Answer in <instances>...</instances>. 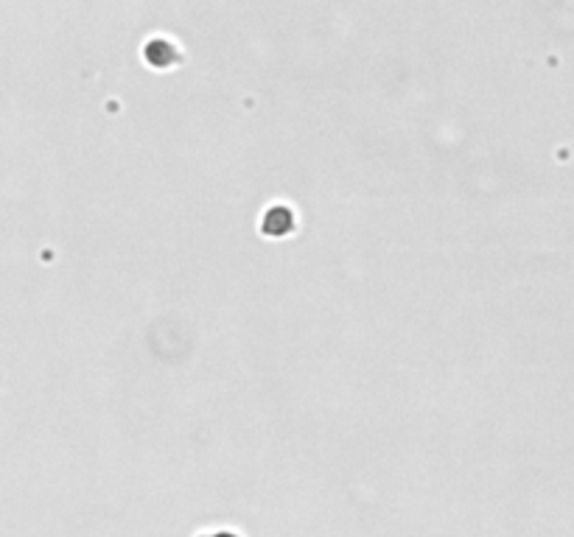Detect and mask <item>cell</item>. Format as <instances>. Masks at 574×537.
Here are the masks:
<instances>
[{
  "label": "cell",
  "mask_w": 574,
  "mask_h": 537,
  "mask_svg": "<svg viewBox=\"0 0 574 537\" xmlns=\"http://www.w3.org/2000/svg\"><path fill=\"white\" fill-rule=\"evenodd\" d=\"M199 537H238L233 532H208V535H199Z\"/></svg>",
  "instance_id": "obj_1"
}]
</instances>
